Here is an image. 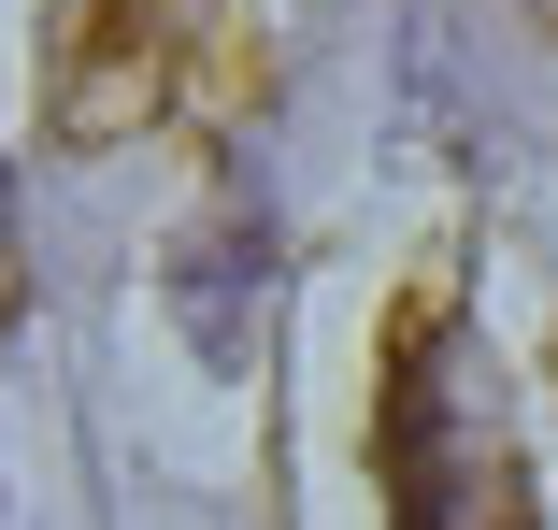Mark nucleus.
I'll return each mask as SVG.
<instances>
[{
  "label": "nucleus",
  "instance_id": "f257e3e1",
  "mask_svg": "<svg viewBox=\"0 0 558 530\" xmlns=\"http://www.w3.org/2000/svg\"><path fill=\"white\" fill-rule=\"evenodd\" d=\"M373 487H387V530H530V459H515L501 373L444 301H401V330H387Z\"/></svg>",
  "mask_w": 558,
  "mask_h": 530
},
{
  "label": "nucleus",
  "instance_id": "f03ea898",
  "mask_svg": "<svg viewBox=\"0 0 558 530\" xmlns=\"http://www.w3.org/2000/svg\"><path fill=\"white\" fill-rule=\"evenodd\" d=\"M201 29H215V0H72L58 15V130L72 144L144 130L172 100V72L201 58Z\"/></svg>",
  "mask_w": 558,
  "mask_h": 530
},
{
  "label": "nucleus",
  "instance_id": "7ed1b4c3",
  "mask_svg": "<svg viewBox=\"0 0 558 530\" xmlns=\"http://www.w3.org/2000/svg\"><path fill=\"white\" fill-rule=\"evenodd\" d=\"M172 301H186L201 359H244V345H258V301H272V230L244 216V201H201V230L172 244Z\"/></svg>",
  "mask_w": 558,
  "mask_h": 530
},
{
  "label": "nucleus",
  "instance_id": "20e7f679",
  "mask_svg": "<svg viewBox=\"0 0 558 530\" xmlns=\"http://www.w3.org/2000/svg\"><path fill=\"white\" fill-rule=\"evenodd\" d=\"M0 244H15V186H0Z\"/></svg>",
  "mask_w": 558,
  "mask_h": 530
}]
</instances>
